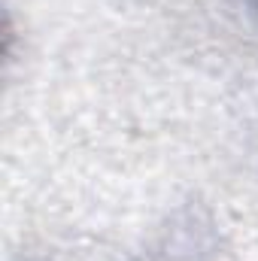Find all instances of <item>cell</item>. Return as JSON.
<instances>
[{
	"mask_svg": "<svg viewBox=\"0 0 258 261\" xmlns=\"http://www.w3.org/2000/svg\"><path fill=\"white\" fill-rule=\"evenodd\" d=\"M249 6H252V12L258 15V0H249Z\"/></svg>",
	"mask_w": 258,
	"mask_h": 261,
	"instance_id": "cell-1",
	"label": "cell"
}]
</instances>
